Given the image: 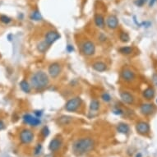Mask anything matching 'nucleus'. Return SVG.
<instances>
[{
    "label": "nucleus",
    "mask_w": 157,
    "mask_h": 157,
    "mask_svg": "<svg viewBox=\"0 0 157 157\" xmlns=\"http://www.w3.org/2000/svg\"><path fill=\"white\" fill-rule=\"evenodd\" d=\"M95 147V141L91 137H83L76 140L72 145V152L77 156H81L92 151Z\"/></svg>",
    "instance_id": "1"
},
{
    "label": "nucleus",
    "mask_w": 157,
    "mask_h": 157,
    "mask_svg": "<svg viewBox=\"0 0 157 157\" xmlns=\"http://www.w3.org/2000/svg\"><path fill=\"white\" fill-rule=\"evenodd\" d=\"M49 83V76L42 71L36 72L31 77V84L36 90H42L47 87Z\"/></svg>",
    "instance_id": "2"
},
{
    "label": "nucleus",
    "mask_w": 157,
    "mask_h": 157,
    "mask_svg": "<svg viewBox=\"0 0 157 157\" xmlns=\"http://www.w3.org/2000/svg\"><path fill=\"white\" fill-rule=\"evenodd\" d=\"M20 141L22 142V144H30L34 140V133L31 130L29 129H22L20 132Z\"/></svg>",
    "instance_id": "3"
},
{
    "label": "nucleus",
    "mask_w": 157,
    "mask_h": 157,
    "mask_svg": "<svg viewBox=\"0 0 157 157\" xmlns=\"http://www.w3.org/2000/svg\"><path fill=\"white\" fill-rule=\"evenodd\" d=\"M81 104V99L80 97H75L69 100L65 104V109L68 112H74Z\"/></svg>",
    "instance_id": "4"
},
{
    "label": "nucleus",
    "mask_w": 157,
    "mask_h": 157,
    "mask_svg": "<svg viewBox=\"0 0 157 157\" xmlns=\"http://www.w3.org/2000/svg\"><path fill=\"white\" fill-rule=\"evenodd\" d=\"M22 119H23V121H24L25 124L30 125L31 127H36V126H38V125L41 124V121H40V118H37L35 115L33 116V115L30 114H24Z\"/></svg>",
    "instance_id": "5"
},
{
    "label": "nucleus",
    "mask_w": 157,
    "mask_h": 157,
    "mask_svg": "<svg viewBox=\"0 0 157 157\" xmlns=\"http://www.w3.org/2000/svg\"><path fill=\"white\" fill-rule=\"evenodd\" d=\"M81 50L82 53L87 55V56H91L92 54H95L96 52V46L93 42L91 41H86L84 42L82 46H81Z\"/></svg>",
    "instance_id": "6"
},
{
    "label": "nucleus",
    "mask_w": 157,
    "mask_h": 157,
    "mask_svg": "<svg viewBox=\"0 0 157 157\" xmlns=\"http://www.w3.org/2000/svg\"><path fill=\"white\" fill-rule=\"evenodd\" d=\"M60 38V35L57 31H49L45 34L44 35V41L48 45H51L52 44L54 43L57 40Z\"/></svg>",
    "instance_id": "7"
},
{
    "label": "nucleus",
    "mask_w": 157,
    "mask_h": 157,
    "mask_svg": "<svg viewBox=\"0 0 157 157\" xmlns=\"http://www.w3.org/2000/svg\"><path fill=\"white\" fill-rule=\"evenodd\" d=\"M48 72H49V74L50 75L51 77L55 78V77H57L60 74L61 66L58 63H52V64L49 65Z\"/></svg>",
    "instance_id": "8"
},
{
    "label": "nucleus",
    "mask_w": 157,
    "mask_h": 157,
    "mask_svg": "<svg viewBox=\"0 0 157 157\" xmlns=\"http://www.w3.org/2000/svg\"><path fill=\"white\" fill-rule=\"evenodd\" d=\"M136 130L139 134L145 135V134H147L149 132L150 126L146 122H139L136 125Z\"/></svg>",
    "instance_id": "9"
},
{
    "label": "nucleus",
    "mask_w": 157,
    "mask_h": 157,
    "mask_svg": "<svg viewBox=\"0 0 157 157\" xmlns=\"http://www.w3.org/2000/svg\"><path fill=\"white\" fill-rule=\"evenodd\" d=\"M62 146V141L59 138H54L52 139L49 144V150L52 152H58Z\"/></svg>",
    "instance_id": "10"
},
{
    "label": "nucleus",
    "mask_w": 157,
    "mask_h": 157,
    "mask_svg": "<svg viewBox=\"0 0 157 157\" xmlns=\"http://www.w3.org/2000/svg\"><path fill=\"white\" fill-rule=\"evenodd\" d=\"M106 24L109 29H116L119 27V19L114 15H110L106 20Z\"/></svg>",
    "instance_id": "11"
},
{
    "label": "nucleus",
    "mask_w": 157,
    "mask_h": 157,
    "mask_svg": "<svg viewBox=\"0 0 157 157\" xmlns=\"http://www.w3.org/2000/svg\"><path fill=\"white\" fill-rule=\"evenodd\" d=\"M140 109L143 114L149 115V114H152L155 111V106L152 104H142Z\"/></svg>",
    "instance_id": "12"
},
{
    "label": "nucleus",
    "mask_w": 157,
    "mask_h": 157,
    "mask_svg": "<svg viewBox=\"0 0 157 157\" xmlns=\"http://www.w3.org/2000/svg\"><path fill=\"white\" fill-rule=\"evenodd\" d=\"M122 78L126 81H133L134 77H135V74L133 72H132L129 69H124L121 73Z\"/></svg>",
    "instance_id": "13"
},
{
    "label": "nucleus",
    "mask_w": 157,
    "mask_h": 157,
    "mask_svg": "<svg viewBox=\"0 0 157 157\" xmlns=\"http://www.w3.org/2000/svg\"><path fill=\"white\" fill-rule=\"evenodd\" d=\"M120 96H121V99L126 104H131L133 103V96L131 95L130 93L127 91H123L121 94H120Z\"/></svg>",
    "instance_id": "14"
},
{
    "label": "nucleus",
    "mask_w": 157,
    "mask_h": 157,
    "mask_svg": "<svg viewBox=\"0 0 157 157\" xmlns=\"http://www.w3.org/2000/svg\"><path fill=\"white\" fill-rule=\"evenodd\" d=\"M92 68L97 72H104L107 69V65L103 62H96L92 65Z\"/></svg>",
    "instance_id": "15"
},
{
    "label": "nucleus",
    "mask_w": 157,
    "mask_h": 157,
    "mask_svg": "<svg viewBox=\"0 0 157 157\" xmlns=\"http://www.w3.org/2000/svg\"><path fill=\"white\" fill-rule=\"evenodd\" d=\"M95 23L96 25V27L100 28H103L104 27V18L102 15L97 14L95 16Z\"/></svg>",
    "instance_id": "16"
},
{
    "label": "nucleus",
    "mask_w": 157,
    "mask_h": 157,
    "mask_svg": "<svg viewBox=\"0 0 157 157\" xmlns=\"http://www.w3.org/2000/svg\"><path fill=\"white\" fill-rule=\"evenodd\" d=\"M154 96H155V91L151 87L146 88L143 91V96L146 98V100H152V98L154 97Z\"/></svg>",
    "instance_id": "17"
},
{
    "label": "nucleus",
    "mask_w": 157,
    "mask_h": 157,
    "mask_svg": "<svg viewBox=\"0 0 157 157\" xmlns=\"http://www.w3.org/2000/svg\"><path fill=\"white\" fill-rule=\"evenodd\" d=\"M117 130L120 133L127 134L129 132V127H128V125L126 124H120L117 127Z\"/></svg>",
    "instance_id": "18"
},
{
    "label": "nucleus",
    "mask_w": 157,
    "mask_h": 157,
    "mask_svg": "<svg viewBox=\"0 0 157 157\" xmlns=\"http://www.w3.org/2000/svg\"><path fill=\"white\" fill-rule=\"evenodd\" d=\"M20 87H21V89H22V91L25 92V93H27V94L30 93L31 91V88L30 84L27 81H25V80H22L20 82Z\"/></svg>",
    "instance_id": "19"
},
{
    "label": "nucleus",
    "mask_w": 157,
    "mask_h": 157,
    "mask_svg": "<svg viewBox=\"0 0 157 157\" xmlns=\"http://www.w3.org/2000/svg\"><path fill=\"white\" fill-rule=\"evenodd\" d=\"M31 19L32 20V21H35V22H39V21H41L42 20V16H41V14H40V12L38 10H35V11H33L31 12Z\"/></svg>",
    "instance_id": "20"
},
{
    "label": "nucleus",
    "mask_w": 157,
    "mask_h": 157,
    "mask_svg": "<svg viewBox=\"0 0 157 157\" xmlns=\"http://www.w3.org/2000/svg\"><path fill=\"white\" fill-rule=\"evenodd\" d=\"M48 47H49V45L46 44L45 41H43V42H40V43L37 44V49L40 52V53H44L47 49H48Z\"/></svg>",
    "instance_id": "21"
},
{
    "label": "nucleus",
    "mask_w": 157,
    "mask_h": 157,
    "mask_svg": "<svg viewBox=\"0 0 157 157\" xmlns=\"http://www.w3.org/2000/svg\"><path fill=\"white\" fill-rule=\"evenodd\" d=\"M132 48L130 46H124V47H122L119 49V52L121 54H125V55H128V54H130L132 53Z\"/></svg>",
    "instance_id": "22"
},
{
    "label": "nucleus",
    "mask_w": 157,
    "mask_h": 157,
    "mask_svg": "<svg viewBox=\"0 0 157 157\" xmlns=\"http://www.w3.org/2000/svg\"><path fill=\"white\" fill-rule=\"evenodd\" d=\"M99 107H100V103L99 101L96 100H91V102L90 104V109L92 111H96L99 109Z\"/></svg>",
    "instance_id": "23"
},
{
    "label": "nucleus",
    "mask_w": 157,
    "mask_h": 157,
    "mask_svg": "<svg viewBox=\"0 0 157 157\" xmlns=\"http://www.w3.org/2000/svg\"><path fill=\"white\" fill-rule=\"evenodd\" d=\"M119 39L121 40V41H122V42H124V43H127V42H128V41H129L130 37H129V35H128V33L121 32L120 33V35H119Z\"/></svg>",
    "instance_id": "24"
},
{
    "label": "nucleus",
    "mask_w": 157,
    "mask_h": 157,
    "mask_svg": "<svg viewBox=\"0 0 157 157\" xmlns=\"http://www.w3.org/2000/svg\"><path fill=\"white\" fill-rule=\"evenodd\" d=\"M0 22L4 23V24H9L12 22V20L9 16H6V15H1L0 16Z\"/></svg>",
    "instance_id": "25"
},
{
    "label": "nucleus",
    "mask_w": 157,
    "mask_h": 157,
    "mask_svg": "<svg viewBox=\"0 0 157 157\" xmlns=\"http://www.w3.org/2000/svg\"><path fill=\"white\" fill-rule=\"evenodd\" d=\"M71 120V117H68V116H66V119H64V116H62L59 119V122L61 124L65 125L68 124V122Z\"/></svg>",
    "instance_id": "26"
},
{
    "label": "nucleus",
    "mask_w": 157,
    "mask_h": 157,
    "mask_svg": "<svg viewBox=\"0 0 157 157\" xmlns=\"http://www.w3.org/2000/svg\"><path fill=\"white\" fill-rule=\"evenodd\" d=\"M41 151H42V145L41 144H37V146H35V151H34V155L37 156L41 153Z\"/></svg>",
    "instance_id": "27"
},
{
    "label": "nucleus",
    "mask_w": 157,
    "mask_h": 157,
    "mask_svg": "<svg viewBox=\"0 0 157 157\" xmlns=\"http://www.w3.org/2000/svg\"><path fill=\"white\" fill-rule=\"evenodd\" d=\"M41 134L44 137H46L49 135V129L48 127L44 126L43 128L41 129Z\"/></svg>",
    "instance_id": "28"
},
{
    "label": "nucleus",
    "mask_w": 157,
    "mask_h": 157,
    "mask_svg": "<svg viewBox=\"0 0 157 157\" xmlns=\"http://www.w3.org/2000/svg\"><path fill=\"white\" fill-rule=\"evenodd\" d=\"M101 98H102V100H103L104 101H105V102H109L111 100V96L107 92L104 93L103 95L101 96Z\"/></svg>",
    "instance_id": "29"
},
{
    "label": "nucleus",
    "mask_w": 157,
    "mask_h": 157,
    "mask_svg": "<svg viewBox=\"0 0 157 157\" xmlns=\"http://www.w3.org/2000/svg\"><path fill=\"white\" fill-rule=\"evenodd\" d=\"M146 2H148V0H136L135 2H134V3L137 7H141V6L144 5Z\"/></svg>",
    "instance_id": "30"
},
{
    "label": "nucleus",
    "mask_w": 157,
    "mask_h": 157,
    "mask_svg": "<svg viewBox=\"0 0 157 157\" xmlns=\"http://www.w3.org/2000/svg\"><path fill=\"white\" fill-rule=\"evenodd\" d=\"M42 114H43V112L41 110H36V111H35V116H36L37 118H40Z\"/></svg>",
    "instance_id": "31"
},
{
    "label": "nucleus",
    "mask_w": 157,
    "mask_h": 157,
    "mask_svg": "<svg viewBox=\"0 0 157 157\" xmlns=\"http://www.w3.org/2000/svg\"><path fill=\"white\" fill-rule=\"evenodd\" d=\"M153 83L157 87V74H154L153 75Z\"/></svg>",
    "instance_id": "32"
},
{
    "label": "nucleus",
    "mask_w": 157,
    "mask_h": 157,
    "mask_svg": "<svg viewBox=\"0 0 157 157\" xmlns=\"http://www.w3.org/2000/svg\"><path fill=\"white\" fill-rule=\"evenodd\" d=\"M4 128H5V124L3 123V120H0V131L3 130Z\"/></svg>",
    "instance_id": "33"
},
{
    "label": "nucleus",
    "mask_w": 157,
    "mask_h": 157,
    "mask_svg": "<svg viewBox=\"0 0 157 157\" xmlns=\"http://www.w3.org/2000/svg\"><path fill=\"white\" fill-rule=\"evenodd\" d=\"M114 113L115 114H119V115H120V114H123V111H122L121 109H115L114 111Z\"/></svg>",
    "instance_id": "34"
},
{
    "label": "nucleus",
    "mask_w": 157,
    "mask_h": 157,
    "mask_svg": "<svg viewBox=\"0 0 157 157\" xmlns=\"http://www.w3.org/2000/svg\"><path fill=\"white\" fill-rule=\"evenodd\" d=\"M73 47L72 46V45H68V47H67V50L68 51V52H72L73 51Z\"/></svg>",
    "instance_id": "35"
},
{
    "label": "nucleus",
    "mask_w": 157,
    "mask_h": 157,
    "mask_svg": "<svg viewBox=\"0 0 157 157\" xmlns=\"http://www.w3.org/2000/svg\"><path fill=\"white\" fill-rule=\"evenodd\" d=\"M156 1L157 0H150V2H149V6H150V7H152V6L156 3Z\"/></svg>",
    "instance_id": "36"
},
{
    "label": "nucleus",
    "mask_w": 157,
    "mask_h": 157,
    "mask_svg": "<svg viewBox=\"0 0 157 157\" xmlns=\"http://www.w3.org/2000/svg\"><path fill=\"white\" fill-rule=\"evenodd\" d=\"M142 25L146 26V27H149L150 26H151V22H143V23H142Z\"/></svg>",
    "instance_id": "37"
},
{
    "label": "nucleus",
    "mask_w": 157,
    "mask_h": 157,
    "mask_svg": "<svg viewBox=\"0 0 157 157\" xmlns=\"http://www.w3.org/2000/svg\"><path fill=\"white\" fill-rule=\"evenodd\" d=\"M44 157H55V156H54L53 154H48V155H45Z\"/></svg>",
    "instance_id": "38"
},
{
    "label": "nucleus",
    "mask_w": 157,
    "mask_h": 157,
    "mask_svg": "<svg viewBox=\"0 0 157 157\" xmlns=\"http://www.w3.org/2000/svg\"><path fill=\"white\" fill-rule=\"evenodd\" d=\"M136 157H142V155H141V153H137V154L136 155Z\"/></svg>",
    "instance_id": "39"
}]
</instances>
